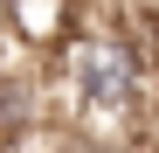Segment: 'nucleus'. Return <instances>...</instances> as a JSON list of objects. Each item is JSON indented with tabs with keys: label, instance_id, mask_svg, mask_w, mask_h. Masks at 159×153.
<instances>
[{
	"label": "nucleus",
	"instance_id": "2",
	"mask_svg": "<svg viewBox=\"0 0 159 153\" xmlns=\"http://www.w3.org/2000/svg\"><path fill=\"white\" fill-rule=\"evenodd\" d=\"M0 28H7V0H0Z\"/></svg>",
	"mask_w": 159,
	"mask_h": 153
},
{
	"label": "nucleus",
	"instance_id": "1",
	"mask_svg": "<svg viewBox=\"0 0 159 153\" xmlns=\"http://www.w3.org/2000/svg\"><path fill=\"white\" fill-rule=\"evenodd\" d=\"M69 28H76V0H7V28L0 35H7L21 56L48 63L69 42Z\"/></svg>",
	"mask_w": 159,
	"mask_h": 153
}]
</instances>
